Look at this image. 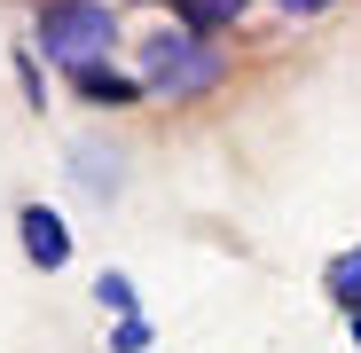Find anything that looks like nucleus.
<instances>
[{
  "label": "nucleus",
  "mask_w": 361,
  "mask_h": 353,
  "mask_svg": "<svg viewBox=\"0 0 361 353\" xmlns=\"http://www.w3.org/2000/svg\"><path fill=\"white\" fill-rule=\"evenodd\" d=\"M134 63H142V87H149V94H165V102H189V94H204V87L220 79V55H212L189 24L149 32V39L134 47Z\"/></svg>",
  "instance_id": "1"
},
{
  "label": "nucleus",
  "mask_w": 361,
  "mask_h": 353,
  "mask_svg": "<svg viewBox=\"0 0 361 353\" xmlns=\"http://www.w3.org/2000/svg\"><path fill=\"white\" fill-rule=\"evenodd\" d=\"M110 39H118V24H110L102 0H47L39 8V47L55 55V63H71V71L102 63Z\"/></svg>",
  "instance_id": "2"
},
{
  "label": "nucleus",
  "mask_w": 361,
  "mask_h": 353,
  "mask_svg": "<svg viewBox=\"0 0 361 353\" xmlns=\"http://www.w3.org/2000/svg\"><path fill=\"white\" fill-rule=\"evenodd\" d=\"M16 228H24V259H32V267H47V275H55V267L71 259V228H63V212L24 204V212H16Z\"/></svg>",
  "instance_id": "3"
},
{
  "label": "nucleus",
  "mask_w": 361,
  "mask_h": 353,
  "mask_svg": "<svg viewBox=\"0 0 361 353\" xmlns=\"http://www.w3.org/2000/svg\"><path fill=\"white\" fill-rule=\"evenodd\" d=\"M252 0H173V16L189 24V32H220V24H235Z\"/></svg>",
  "instance_id": "4"
},
{
  "label": "nucleus",
  "mask_w": 361,
  "mask_h": 353,
  "mask_svg": "<svg viewBox=\"0 0 361 353\" xmlns=\"http://www.w3.org/2000/svg\"><path fill=\"white\" fill-rule=\"evenodd\" d=\"M71 79H79V94H87V102H110V110L142 94V79H118V71H102V63H87V71H71Z\"/></svg>",
  "instance_id": "5"
},
{
  "label": "nucleus",
  "mask_w": 361,
  "mask_h": 353,
  "mask_svg": "<svg viewBox=\"0 0 361 353\" xmlns=\"http://www.w3.org/2000/svg\"><path fill=\"white\" fill-rule=\"evenodd\" d=\"M322 290H330L345 314H361V252H338V259H330V275H322Z\"/></svg>",
  "instance_id": "6"
},
{
  "label": "nucleus",
  "mask_w": 361,
  "mask_h": 353,
  "mask_svg": "<svg viewBox=\"0 0 361 353\" xmlns=\"http://www.w3.org/2000/svg\"><path fill=\"white\" fill-rule=\"evenodd\" d=\"M71 173H79L94 197H110V189H118V157H102L94 142H79V149H71Z\"/></svg>",
  "instance_id": "7"
},
{
  "label": "nucleus",
  "mask_w": 361,
  "mask_h": 353,
  "mask_svg": "<svg viewBox=\"0 0 361 353\" xmlns=\"http://www.w3.org/2000/svg\"><path fill=\"white\" fill-rule=\"evenodd\" d=\"M94 299H102L110 314H134V283H126V275H102V283H94Z\"/></svg>",
  "instance_id": "8"
},
{
  "label": "nucleus",
  "mask_w": 361,
  "mask_h": 353,
  "mask_svg": "<svg viewBox=\"0 0 361 353\" xmlns=\"http://www.w3.org/2000/svg\"><path fill=\"white\" fill-rule=\"evenodd\" d=\"M110 345H118V353H142V345H149V322H142V314H126V322H118V337H110Z\"/></svg>",
  "instance_id": "9"
},
{
  "label": "nucleus",
  "mask_w": 361,
  "mask_h": 353,
  "mask_svg": "<svg viewBox=\"0 0 361 353\" xmlns=\"http://www.w3.org/2000/svg\"><path fill=\"white\" fill-rule=\"evenodd\" d=\"M283 8H290V16H314V8H330V0H283Z\"/></svg>",
  "instance_id": "10"
}]
</instances>
